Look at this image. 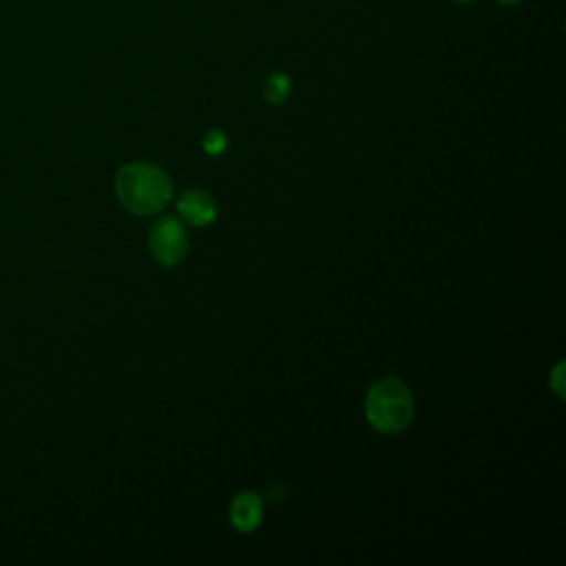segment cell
Masks as SVG:
<instances>
[{"mask_svg": "<svg viewBox=\"0 0 566 566\" xmlns=\"http://www.w3.org/2000/svg\"><path fill=\"white\" fill-rule=\"evenodd\" d=\"M115 190L122 206L133 214H155L172 197L170 177L155 164L137 161L119 168Z\"/></svg>", "mask_w": 566, "mask_h": 566, "instance_id": "obj_1", "label": "cell"}, {"mask_svg": "<svg viewBox=\"0 0 566 566\" xmlns=\"http://www.w3.org/2000/svg\"><path fill=\"white\" fill-rule=\"evenodd\" d=\"M365 416L376 431L396 433L405 429L413 416L409 387L398 378H380L367 391Z\"/></svg>", "mask_w": 566, "mask_h": 566, "instance_id": "obj_2", "label": "cell"}, {"mask_svg": "<svg viewBox=\"0 0 566 566\" xmlns=\"http://www.w3.org/2000/svg\"><path fill=\"white\" fill-rule=\"evenodd\" d=\"M150 254L157 263L170 268L177 265L188 250V234L177 217H161L148 234Z\"/></svg>", "mask_w": 566, "mask_h": 566, "instance_id": "obj_3", "label": "cell"}, {"mask_svg": "<svg viewBox=\"0 0 566 566\" xmlns=\"http://www.w3.org/2000/svg\"><path fill=\"white\" fill-rule=\"evenodd\" d=\"M177 212L192 226H208L217 217V203L206 190H186L177 199Z\"/></svg>", "mask_w": 566, "mask_h": 566, "instance_id": "obj_4", "label": "cell"}, {"mask_svg": "<svg viewBox=\"0 0 566 566\" xmlns=\"http://www.w3.org/2000/svg\"><path fill=\"white\" fill-rule=\"evenodd\" d=\"M230 520L237 531L250 533L261 522V497L254 491H241L230 504Z\"/></svg>", "mask_w": 566, "mask_h": 566, "instance_id": "obj_5", "label": "cell"}, {"mask_svg": "<svg viewBox=\"0 0 566 566\" xmlns=\"http://www.w3.org/2000/svg\"><path fill=\"white\" fill-rule=\"evenodd\" d=\"M290 93V80L287 75L283 73H272L268 80H265V86H263V95L268 102L272 104H281Z\"/></svg>", "mask_w": 566, "mask_h": 566, "instance_id": "obj_6", "label": "cell"}, {"mask_svg": "<svg viewBox=\"0 0 566 566\" xmlns=\"http://www.w3.org/2000/svg\"><path fill=\"white\" fill-rule=\"evenodd\" d=\"M203 150L208 153V155H219V153H223L226 150V135L221 133V130H210V133H206V137H203Z\"/></svg>", "mask_w": 566, "mask_h": 566, "instance_id": "obj_7", "label": "cell"}, {"mask_svg": "<svg viewBox=\"0 0 566 566\" xmlns=\"http://www.w3.org/2000/svg\"><path fill=\"white\" fill-rule=\"evenodd\" d=\"M500 2H504V4H515V2H520V0H500Z\"/></svg>", "mask_w": 566, "mask_h": 566, "instance_id": "obj_8", "label": "cell"}, {"mask_svg": "<svg viewBox=\"0 0 566 566\" xmlns=\"http://www.w3.org/2000/svg\"><path fill=\"white\" fill-rule=\"evenodd\" d=\"M455 2H473V0H455Z\"/></svg>", "mask_w": 566, "mask_h": 566, "instance_id": "obj_9", "label": "cell"}]
</instances>
